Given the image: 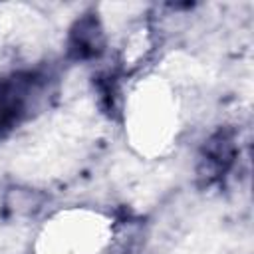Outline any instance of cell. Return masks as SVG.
I'll return each instance as SVG.
<instances>
[{
  "instance_id": "obj_1",
  "label": "cell",
  "mask_w": 254,
  "mask_h": 254,
  "mask_svg": "<svg viewBox=\"0 0 254 254\" xmlns=\"http://www.w3.org/2000/svg\"><path fill=\"white\" fill-rule=\"evenodd\" d=\"M46 83L40 71H14L0 77V137L30 117Z\"/></svg>"
},
{
  "instance_id": "obj_2",
  "label": "cell",
  "mask_w": 254,
  "mask_h": 254,
  "mask_svg": "<svg viewBox=\"0 0 254 254\" xmlns=\"http://www.w3.org/2000/svg\"><path fill=\"white\" fill-rule=\"evenodd\" d=\"M238 155L236 149V139L230 129H218L212 133L198 155V165H196V175L204 185L216 183L220 177H224L230 167L234 165V159Z\"/></svg>"
},
{
  "instance_id": "obj_3",
  "label": "cell",
  "mask_w": 254,
  "mask_h": 254,
  "mask_svg": "<svg viewBox=\"0 0 254 254\" xmlns=\"http://www.w3.org/2000/svg\"><path fill=\"white\" fill-rule=\"evenodd\" d=\"M105 50V34L95 14H85L73 22L67 36V56L73 62L95 60Z\"/></svg>"
}]
</instances>
